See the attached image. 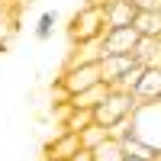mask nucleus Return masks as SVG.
Returning <instances> with one entry per match:
<instances>
[{
    "label": "nucleus",
    "instance_id": "19",
    "mask_svg": "<svg viewBox=\"0 0 161 161\" xmlns=\"http://www.w3.org/2000/svg\"><path fill=\"white\" fill-rule=\"evenodd\" d=\"M142 71H145V64H132V68L113 84V90H126V93H132V90H136V84H139V77H142Z\"/></svg>",
    "mask_w": 161,
    "mask_h": 161
},
{
    "label": "nucleus",
    "instance_id": "18",
    "mask_svg": "<svg viewBox=\"0 0 161 161\" xmlns=\"http://www.w3.org/2000/svg\"><path fill=\"white\" fill-rule=\"evenodd\" d=\"M55 23H58L55 10H48V13H42V16H39V23H36V39H39V42H48V39H52Z\"/></svg>",
    "mask_w": 161,
    "mask_h": 161
},
{
    "label": "nucleus",
    "instance_id": "10",
    "mask_svg": "<svg viewBox=\"0 0 161 161\" xmlns=\"http://www.w3.org/2000/svg\"><path fill=\"white\" fill-rule=\"evenodd\" d=\"M106 93H110V84H93V87H87V90H80V93H71L68 97V106H74V110H93L97 103H103L106 100Z\"/></svg>",
    "mask_w": 161,
    "mask_h": 161
},
{
    "label": "nucleus",
    "instance_id": "3",
    "mask_svg": "<svg viewBox=\"0 0 161 161\" xmlns=\"http://www.w3.org/2000/svg\"><path fill=\"white\" fill-rule=\"evenodd\" d=\"M132 119H136V136L161 155V100L139 103V110L132 113Z\"/></svg>",
    "mask_w": 161,
    "mask_h": 161
},
{
    "label": "nucleus",
    "instance_id": "14",
    "mask_svg": "<svg viewBox=\"0 0 161 161\" xmlns=\"http://www.w3.org/2000/svg\"><path fill=\"white\" fill-rule=\"evenodd\" d=\"M119 145H123V155H126V158H139V161H158V158H161V155L152 148V145H145L139 136H136V139L119 142Z\"/></svg>",
    "mask_w": 161,
    "mask_h": 161
},
{
    "label": "nucleus",
    "instance_id": "8",
    "mask_svg": "<svg viewBox=\"0 0 161 161\" xmlns=\"http://www.w3.org/2000/svg\"><path fill=\"white\" fill-rule=\"evenodd\" d=\"M77 152H80V136H77V132H64V129H61L58 139H52L45 145V158L48 161H68Z\"/></svg>",
    "mask_w": 161,
    "mask_h": 161
},
{
    "label": "nucleus",
    "instance_id": "13",
    "mask_svg": "<svg viewBox=\"0 0 161 161\" xmlns=\"http://www.w3.org/2000/svg\"><path fill=\"white\" fill-rule=\"evenodd\" d=\"M100 58H103V45H100V39H93V42H80L77 45V52L68 58V64H90V61H100Z\"/></svg>",
    "mask_w": 161,
    "mask_h": 161
},
{
    "label": "nucleus",
    "instance_id": "7",
    "mask_svg": "<svg viewBox=\"0 0 161 161\" xmlns=\"http://www.w3.org/2000/svg\"><path fill=\"white\" fill-rule=\"evenodd\" d=\"M132 64H139L132 52H129V55H103V58H100V77H103V84L113 87L116 80L132 68Z\"/></svg>",
    "mask_w": 161,
    "mask_h": 161
},
{
    "label": "nucleus",
    "instance_id": "4",
    "mask_svg": "<svg viewBox=\"0 0 161 161\" xmlns=\"http://www.w3.org/2000/svg\"><path fill=\"white\" fill-rule=\"evenodd\" d=\"M100 61H90V64H68L61 74H58V87L68 93H80V90H87L93 84H100Z\"/></svg>",
    "mask_w": 161,
    "mask_h": 161
},
{
    "label": "nucleus",
    "instance_id": "17",
    "mask_svg": "<svg viewBox=\"0 0 161 161\" xmlns=\"http://www.w3.org/2000/svg\"><path fill=\"white\" fill-rule=\"evenodd\" d=\"M110 136H113L116 142L136 139V119H132V116H123V119H116V123L110 126Z\"/></svg>",
    "mask_w": 161,
    "mask_h": 161
},
{
    "label": "nucleus",
    "instance_id": "5",
    "mask_svg": "<svg viewBox=\"0 0 161 161\" xmlns=\"http://www.w3.org/2000/svg\"><path fill=\"white\" fill-rule=\"evenodd\" d=\"M139 42V32L132 26H106L103 36H100V45H103V55H129Z\"/></svg>",
    "mask_w": 161,
    "mask_h": 161
},
{
    "label": "nucleus",
    "instance_id": "20",
    "mask_svg": "<svg viewBox=\"0 0 161 161\" xmlns=\"http://www.w3.org/2000/svg\"><path fill=\"white\" fill-rule=\"evenodd\" d=\"M136 10H161V0H132Z\"/></svg>",
    "mask_w": 161,
    "mask_h": 161
},
{
    "label": "nucleus",
    "instance_id": "15",
    "mask_svg": "<svg viewBox=\"0 0 161 161\" xmlns=\"http://www.w3.org/2000/svg\"><path fill=\"white\" fill-rule=\"evenodd\" d=\"M90 155H93V161H123L126 155H123V145H119L113 136H106L97 148H90Z\"/></svg>",
    "mask_w": 161,
    "mask_h": 161
},
{
    "label": "nucleus",
    "instance_id": "21",
    "mask_svg": "<svg viewBox=\"0 0 161 161\" xmlns=\"http://www.w3.org/2000/svg\"><path fill=\"white\" fill-rule=\"evenodd\" d=\"M68 161H93V155H90L87 148H80V152H77V155H71Z\"/></svg>",
    "mask_w": 161,
    "mask_h": 161
},
{
    "label": "nucleus",
    "instance_id": "1",
    "mask_svg": "<svg viewBox=\"0 0 161 161\" xmlns=\"http://www.w3.org/2000/svg\"><path fill=\"white\" fill-rule=\"evenodd\" d=\"M106 29V13H103V3L97 0V3H87L84 10H77L74 16H71V42H93V39H100Z\"/></svg>",
    "mask_w": 161,
    "mask_h": 161
},
{
    "label": "nucleus",
    "instance_id": "6",
    "mask_svg": "<svg viewBox=\"0 0 161 161\" xmlns=\"http://www.w3.org/2000/svg\"><path fill=\"white\" fill-rule=\"evenodd\" d=\"M132 97L139 103H155L161 100V64H145V71L139 77L136 90H132Z\"/></svg>",
    "mask_w": 161,
    "mask_h": 161
},
{
    "label": "nucleus",
    "instance_id": "23",
    "mask_svg": "<svg viewBox=\"0 0 161 161\" xmlns=\"http://www.w3.org/2000/svg\"><path fill=\"white\" fill-rule=\"evenodd\" d=\"M158 161H161V158H158Z\"/></svg>",
    "mask_w": 161,
    "mask_h": 161
},
{
    "label": "nucleus",
    "instance_id": "2",
    "mask_svg": "<svg viewBox=\"0 0 161 161\" xmlns=\"http://www.w3.org/2000/svg\"><path fill=\"white\" fill-rule=\"evenodd\" d=\"M136 110H139V100L132 97V93H126V90H113V87H110L106 100L93 106V123H100V126H106V129H110L116 119L132 116Z\"/></svg>",
    "mask_w": 161,
    "mask_h": 161
},
{
    "label": "nucleus",
    "instance_id": "11",
    "mask_svg": "<svg viewBox=\"0 0 161 161\" xmlns=\"http://www.w3.org/2000/svg\"><path fill=\"white\" fill-rule=\"evenodd\" d=\"M132 29H136L139 36L161 39V10H139L136 19H132Z\"/></svg>",
    "mask_w": 161,
    "mask_h": 161
},
{
    "label": "nucleus",
    "instance_id": "16",
    "mask_svg": "<svg viewBox=\"0 0 161 161\" xmlns=\"http://www.w3.org/2000/svg\"><path fill=\"white\" fill-rule=\"evenodd\" d=\"M77 136H80V148H97V145L106 139V136H110V129H106V126H100V123H90L87 129H80L77 132Z\"/></svg>",
    "mask_w": 161,
    "mask_h": 161
},
{
    "label": "nucleus",
    "instance_id": "12",
    "mask_svg": "<svg viewBox=\"0 0 161 161\" xmlns=\"http://www.w3.org/2000/svg\"><path fill=\"white\" fill-rule=\"evenodd\" d=\"M132 55H136L139 64H161L158 55H161V39H148V36H139L136 48H132Z\"/></svg>",
    "mask_w": 161,
    "mask_h": 161
},
{
    "label": "nucleus",
    "instance_id": "9",
    "mask_svg": "<svg viewBox=\"0 0 161 161\" xmlns=\"http://www.w3.org/2000/svg\"><path fill=\"white\" fill-rule=\"evenodd\" d=\"M103 13H106V26H132L136 19V3L132 0H100Z\"/></svg>",
    "mask_w": 161,
    "mask_h": 161
},
{
    "label": "nucleus",
    "instance_id": "22",
    "mask_svg": "<svg viewBox=\"0 0 161 161\" xmlns=\"http://www.w3.org/2000/svg\"><path fill=\"white\" fill-rule=\"evenodd\" d=\"M123 161H139V158H123Z\"/></svg>",
    "mask_w": 161,
    "mask_h": 161
}]
</instances>
